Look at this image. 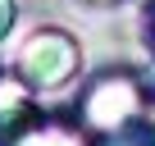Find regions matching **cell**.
<instances>
[{
	"mask_svg": "<svg viewBox=\"0 0 155 146\" xmlns=\"http://www.w3.org/2000/svg\"><path fill=\"white\" fill-rule=\"evenodd\" d=\"M78 119L96 141H105V137H119V132L137 128L141 119H150V105H146L141 82L128 68H110L87 82L82 101H78Z\"/></svg>",
	"mask_w": 155,
	"mask_h": 146,
	"instance_id": "cell-1",
	"label": "cell"
},
{
	"mask_svg": "<svg viewBox=\"0 0 155 146\" xmlns=\"http://www.w3.org/2000/svg\"><path fill=\"white\" fill-rule=\"evenodd\" d=\"M96 146H155V132L150 128H128V132H119V137H105V141H96Z\"/></svg>",
	"mask_w": 155,
	"mask_h": 146,
	"instance_id": "cell-5",
	"label": "cell"
},
{
	"mask_svg": "<svg viewBox=\"0 0 155 146\" xmlns=\"http://www.w3.org/2000/svg\"><path fill=\"white\" fill-rule=\"evenodd\" d=\"M91 5H119V0H91Z\"/></svg>",
	"mask_w": 155,
	"mask_h": 146,
	"instance_id": "cell-7",
	"label": "cell"
},
{
	"mask_svg": "<svg viewBox=\"0 0 155 146\" xmlns=\"http://www.w3.org/2000/svg\"><path fill=\"white\" fill-rule=\"evenodd\" d=\"M5 146H96L87 128H68V123H28L14 132Z\"/></svg>",
	"mask_w": 155,
	"mask_h": 146,
	"instance_id": "cell-4",
	"label": "cell"
},
{
	"mask_svg": "<svg viewBox=\"0 0 155 146\" xmlns=\"http://www.w3.org/2000/svg\"><path fill=\"white\" fill-rule=\"evenodd\" d=\"M78 64H82V50H78V41L59 28H37L18 50H14V73L32 87V91H55L64 87Z\"/></svg>",
	"mask_w": 155,
	"mask_h": 146,
	"instance_id": "cell-2",
	"label": "cell"
},
{
	"mask_svg": "<svg viewBox=\"0 0 155 146\" xmlns=\"http://www.w3.org/2000/svg\"><path fill=\"white\" fill-rule=\"evenodd\" d=\"M28 82L18 78H0V146H5L14 132H23L28 123H37V114H32V101H28Z\"/></svg>",
	"mask_w": 155,
	"mask_h": 146,
	"instance_id": "cell-3",
	"label": "cell"
},
{
	"mask_svg": "<svg viewBox=\"0 0 155 146\" xmlns=\"http://www.w3.org/2000/svg\"><path fill=\"white\" fill-rule=\"evenodd\" d=\"M14 18H18V9H14V0H0V41L9 37V28H14Z\"/></svg>",
	"mask_w": 155,
	"mask_h": 146,
	"instance_id": "cell-6",
	"label": "cell"
},
{
	"mask_svg": "<svg viewBox=\"0 0 155 146\" xmlns=\"http://www.w3.org/2000/svg\"><path fill=\"white\" fill-rule=\"evenodd\" d=\"M150 132H155V105H150Z\"/></svg>",
	"mask_w": 155,
	"mask_h": 146,
	"instance_id": "cell-8",
	"label": "cell"
}]
</instances>
